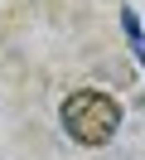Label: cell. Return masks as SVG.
Returning <instances> with one entry per match:
<instances>
[{
	"instance_id": "obj_1",
	"label": "cell",
	"mask_w": 145,
	"mask_h": 160,
	"mask_svg": "<svg viewBox=\"0 0 145 160\" xmlns=\"http://www.w3.org/2000/svg\"><path fill=\"white\" fill-rule=\"evenodd\" d=\"M63 126L77 146H102V141L116 136L121 126V107H116L111 92H97V88H82L63 102Z\"/></svg>"
}]
</instances>
